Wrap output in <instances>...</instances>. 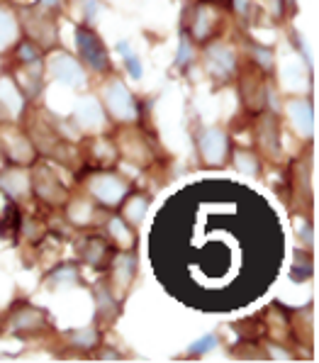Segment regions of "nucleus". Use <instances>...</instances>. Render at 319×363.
Masks as SVG:
<instances>
[{
    "instance_id": "nucleus-19",
    "label": "nucleus",
    "mask_w": 319,
    "mask_h": 363,
    "mask_svg": "<svg viewBox=\"0 0 319 363\" xmlns=\"http://www.w3.org/2000/svg\"><path fill=\"white\" fill-rule=\"evenodd\" d=\"M144 212H147V198H134L132 203L125 208V215L132 225H139V222H142Z\"/></svg>"
},
{
    "instance_id": "nucleus-4",
    "label": "nucleus",
    "mask_w": 319,
    "mask_h": 363,
    "mask_svg": "<svg viewBox=\"0 0 319 363\" xmlns=\"http://www.w3.org/2000/svg\"><path fill=\"white\" fill-rule=\"evenodd\" d=\"M91 191L103 205L115 208V205L127 195L130 186H127L120 176H115V173H103V176H95L91 181Z\"/></svg>"
},
{
    "instance_id": "nucleus-9",
    "label": "nucleus",
    "mask_w": 319,
    "mask_h": 363,
    "mask_svg": "<svg viewBox=\"0 0 319 363\" xmlns=\"http://www.w3.org/2000/svg\"><path fill=\"white\" fill-rule=\"evenodd\" d=\"M207 66H210L212 74L225 78L234 71L237 59H234V52L229 47H225V44H215V47L207 49Z\"/></svg>"
},
{
    "instance_id": "nucleus-18",
    "label": "nucleus",
    "mask_w": 319,
    "mask_h": 363,
    "mask_svg": "<svg viewBox=\"0 0 319 363\" xmlns=\"http://www.w3.org/2000/svg\"><path fill=\"white\" fill-rule=\"evenodd\" d=\"M117 49H120V54L125 57V64H127V69H130V76L132 78H142V61H139L137 54L130 49V44L120 42V44H117Z\"/></svg>"
},
{
    "instance_id": "nucleus-10",
    "label": "nucleus",
    "mask_w": 319,
    "mask_h": 363,
    "mask_svg": "<svg viewBox=\"0 0 319 363\" xmlns=\"http://www.w3.org/2000/svg\"><path fill=\"white\" fill-rule=\"evenodd\" d=\"M288 113L293 117V122L300 130V134L315 137V110L310 108L307 100H293V103L288 105Z\"/></svg>"
},
{
    "instance_id": "nucleus-15",
    "label": "nucleus",
    "mask_w": 319,
    "mask_h": 363,
    "mask_svg": "<svg viewBox=\"0 0 319 363\" xmlns=\"http://www.w3.org/2000/svg\"><path fill=\"white\" fill-rule=\"evenodd\" d=\"M0 100H3V105L10 110V113L18 115L20 108H22V96L18 93V86H15L10 78H5V81H0Z\"/></svg>"
},
{
    "instance_id": "nucleus-30",
    "label": "nucleus",
    "mask_w": 319,
    "mask_h": 363,
    "mask_svg": "<svg viewBox=\"0 0 319 363\" xmlns=\"http://www.w3.org/2000/svg\"><path fill=\"white\" fill-rule=\"evenodd\" d=\"M64 5V0H42V8H59Z\"/></svg>"
},
{
    "instance_id": "nucleus-11",
    "label": "nucleus",
    "mask_w": 319,
    "mask_h": 363,
    "mask_svg": "<svg viewBox=\"0 0 319 363\" xmlns=\"http://www.w3.org/2000/svg\"><path fill=\"white\" fill-rule=\"evenodd\" d=\"M25 25L30 37H35L39 44H54V39H57V27H54V20L49 15L44 20H39V13H32L27 15Z\"/></svg>"
},
{
    "instance_id": "nucleus-23",
    "label": "nucleus",
    "mask_w": 319,
    "mask_h": 363,
    "mask_svg": "<svg viewBox=\"0 0 319 363\" xmlns=\"http://www.w3.org/2000/svg\"><path fill=\"white\" fill-rule=\"evenodd\" d=\"M217 346V337H212V334H207V337L203 339H198L193 346L188 349V354H205V351H210V349H215Z\"/></svg>"
},
{
    "instance_id": "nucleus-8",
    "label": "nucleus",
    "mask_w": 319,
    "mask_h": 363,
    "mask_svg": "<svg viewBox=\"0 0 319 363\" xmlns=\"http://www.w3.org/2000/svg\"><path fill=\"white\" fill-rule=\"evenodd\" d=\"M35 188L39 193V198L47 200V203H61V200L66 198V191L61 188V183L57 181V176H54L49 169H39L35 173Z\"/></svg>"
},
{
    "instance_id": "nucleus-22",
    "label": "nucleus",
    "mask_w": 319,
    "mask_h": 363,
    "mask_svg": "<svg viewBox=\"0 0 319 363\" xmlns=\"http://www.w3.org/2000/svg\"><path fill=\"white\" fill-rule=\"evenodd\" d=\"M91 244H93V251H83V259H86L91 266H98L100 256L105 254V242L103 239H91Z\"/></svg>"
},
{
    "instance_id": "nucleus-3",
    "label": "nucleus",
    "mask_w": 319,
    "mask_h": 363,
    "mask_svg": "<svg viewBox=\"0 0 319 363\" xmlns=\"http://www.w3.org/2000/svg\"><path fill=\"white\" fill-rule=\"evenodd\" d=\"M105 105H108L110 113H113L117 120H122V122L137 120V105H134V98L125 88V83H120V81L108 83V88H105Z\"/></svg>"
},
{
    "instance_id": "nucleus-2",
    "label": "nucleus",
    "mask_w": 319,
    "mask_h": 363,
    "mask_svg": "<svg viewBox=\"0 0 319 363\" xmlns=\"http://www.w3.org/2000/svg\"><path fill=\"white\" fill-rule=\"evenodd\" d=\"M76 47L81 59L91 66L93 71L103 74V71L110 69V57H108V49H105L103 39H100L91 27H78L76 30Z\"/></svg>"
},
{
    "instance_id": "nucleus-24",
    "label": "nucleus",
    "mask_w": 319,
    "mask_h": 363,
    "mask_svg": "<svg viewBox=\"0 0 319 363\" xmlns=\"http://www.w3.org/2000/svg\"><path fill=\"white\" fill-rule=\"evenodd\" d=\"M193 57V52H190V42H188V37H186V32L181 35V52H178V59H176V66H183L186 61Z\"/></svg>"
},
{
    "instance_id": "nucleus-20",
    "label": "nucleus",
    "mask_w": 319,
    "mask_h": 363,
    "mask_svg": "<svg viewBox=\"0 0 319 363\" xmlns=\"http://www.w3.org/2000/svg\"><path fill=\"white\" fill-rule=\"evenodd\" d=\"M110 232L115 234V239L122 244V247H132V242H134L132 232L127 230V225L122 220H113V222H110Z\"/></svg>"
},
{
    "instance_id": "nucleus-29",
    "label": "nucleus",
    "mask_w": 319,
    "mask_h": 363,
    "mask_svg": "<svg viewBox=\"0 0 319 363\" xmlns=\"http://www.w3.org/2000/svg\"><path fill=\"white\" fill-rule=\"evenodd\" d=\"M234 5L239 8V15H246V13H249V0H234Z\"/></svg>"
},
{
    "instance_id": "nucleus-26",
    "label": "nucleus",
    "mask_w": 319,
    "mask_h": 363,
    "mask_svg": "<svg viewBox=\"0 0 319 363\" xmlns=\"http://www.w3.org/2000/svg\"><path fill=\"white\" fill-rule=\"evenodd\" d=\"M39 57H42V54H39V49L32 47V44H22L20 47V59L22 61H35Z\"/></svg>"
},
{
    "instance_id": "nucleus-1",
    "label": "nucleus",
    "mask_w": 319,
    "mask_h": 363,
    "mask_svg": "<svg viewBox=\"0 0 319 363\" xmlns=\"http://www.w3.org/2000/svg\"><path fill=\"white\" fill-rule=\"evenodd\" d=\"M285 239L268 200L234 181L183 186L156 212L149 256L173 298L203 312L242 310L278 278Z\"/></svg>"
},
{
    "instance_id": "nucleus-17",
    "label": "nucleus",
    "mask_w": 319,
    "mask_h": 363,
    "mask_svg": "<svg viewBox=\"0 0 319 363\" xmlns=\"http://www.w3.org/2000/svg\"><path fill=\"white\" fill-rule=\"evenodd\" d=\"M134 273V256H120L117 259V271H115V281L122 283V288L130 286Z\"/></svg>"
},
{
    "instance_id": "nucleus-5",
    "label": "nucleus",
    "mask_w": 319,
    "mask_h": 363,
    "mask_svg": "<svg viewBox=\"0 0 319 363\" xmlns=\"http://www.w3.org/2000/svg\"><path fill=\"white\" fill-rule=\"evenodd\" d=\"M49 69H52V76L57 78V81L66 83V86H71V88H78L86 83L81 64H78L74 57H69V54H54L52 61H49Z\"/></svg>"
},
{
    "instance_id": "nucleus-25",
    "label": "nucleus",
    "mask_w": 319,
    "mask_h": 363,
    "mask_svg": "<svg viewBox=\"0 0 319 363\" xmlns=\"http://www.w3.org/2000/svg\"><path fill=\"white\" fill-rule=\"evenodd\" d=\"M237 164H244L242 171L246 173H259V166H256V161L249 154H237Z\"/></svg>"
},
{
    "instance_id": "nucleus-14",
    "label": "nucleus",
    "mask_w": 319,
    "mask_h": 363,
    "mask_svg": "<svg viewBox=\"0 0 319 363\" xmlns=\"http://www.w3.org/2000/svg\"><path fill=\"white\" fill-rule=\"evenodd\" d=\"M215 22H217L215 10L207 8V5H198V10H195V22H193L195 39H205L207 35H210L212 27H215Z\"/></svg>"
},
{
    "instance_id": "nucleus-21",
    "label": "nucleus",
    "mask_w": 319,
    "mask_h": 363,
    "mask_svg": "<svg viewBox=\"0 0 319 363\" xmlns=\"http://www.w3.org/2000/svg\"><path fill=\"white\" fill-rule=\"evenodd\" d=\"M71 342L76 346H81V349H91L98 342V334H95V329H83V332H76L74 337H71Z\"/></svg>"
},
{
    "instance_id": "nucleus-13",
    "label": "nucleus",
    "mask_w": 319,
    "mask_h": 363,
    "mask_svg": "<svg viewBox=\"0 0 319 363\" xmlns=\"http://www.w3.org/2000/svg\"><path fill=\"white\" fill-rule=\"evenodd\" d=\"M0 188L13 198H25L30 193V181L25 171H3L0 173Z\"/></svg>"
},
{
    "instance_id": "nucleus-12",
    "label": "nucleus",
    "mask_w": 319,
    "mask_h": 363,
    "mask_svg": "<svg viewBox=\"0 0 319 363\" xmlns=\"http://www.w3.org/2000/svg\"><path fill=\"white\" fill-rule=\"evenodd\" d=\"M259 144L268 156H278L281 152V142H278V122L271 115H266L261 120L259 127Z\"/></svg>"
},
{
    "instance_id": "nucleus-6",
    "label": "nucleus",
    "mask_w": 319,
    "mask_h": 363,
    "mask_svg": "<svg viewBox=\"0 0 319 363\" xmlns=\"http://www.w3.org/2000/svg\"><path fill=\"white\" fill-rule=\"evenodd\" d=\"M76 127L81 132H98L105 127V113L95 98H83L74 110Z\"/></svg>"
},
{
    "instance_id": "nucleus-28",
    "label": "nucleus",
    "mask_w": 319,
    "mask_h": 363,
    "mask_svg": "<svg viewBox=\"0 0 319 363\" xmlns=\"http://www.w3.org/2000/svg\"><path fill=\"white\" fill-rule=\"evenodd\" d=\"M52 281H69V283H76V271H74V268H64V271H59L57 276L52 278Z\"/></svg>"
},
{
    "instance_id": "nucleus-16",
    "label": "nucleus",
    "mask_w": 319,
    "mask_h": 363,
    "mask_svg": "<svg viewBox=\"0 0 319 363\" xmlns=\"http://www.w3.org/2000/svg\"><path fill=\"white\" fill-rule=\"evenodd\" d=\"M18 39V22L8 10H0V49L10 47Z\"/></svg>"
},
{
    "instance_id": "nucleus-7",
    "label": "nucleus",
    "mask_w": 319,
    "mask_h": 363,
    "mask_svg": "<svg viewBox=\"0 0 319 363\" xmlns=\"http://www.w3.org/2000/svg\"><path fill=\"white\" fill-rule=\"evenodd\" d=\"M200 154L207 164H222L227 156V134L222 130H207L200 137Z\"/></svg>"
},
{
    "instance_id": "nucleus-27",
    "label": "nucleus",
    "mask_w": 319,
    "mask_h": 363,
    "mask_svg": "<svg viewBox=\"0 0 319 363\" xmlns=\"http://www.w3.org/2000/svg\"><path fill=\"white\" fill-rule=\"evenodd\" d=\"M251 52H254V57L261 59L263 69H271V52H263V47H254Z\"/></svg>"
}]
</instances>
